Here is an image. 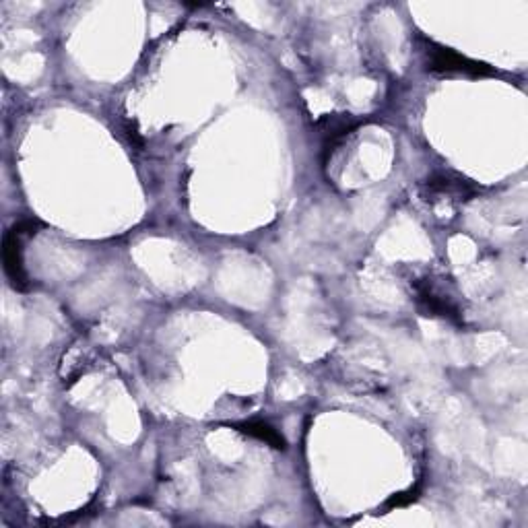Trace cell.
Wrapping results in <instances>:
<instances>
[{"mask_svg": "<svg viewBox=\"0 0 528 528\" xmlns=\"http://www.w3.org/2000/svg\"><path fill=\"white\" fill-rule=\"evenodd\" d=\"M411 289L419 310L425 316L462 324V308L458 304V297L448 287L446 279L436 275H421L411 279Z\"/></svg>", "mask_w": 528, "mask_h": 528, "instance_id": "6da1fadb", "label": "cell"}, {"mask_svg": "<svg viewBox=\"0 0 528 528\" xmlns=\"http://www.w3.org/2000/svg\"><path fill=\"white\" fill-rule=\"evenodd\" d=\"M425 64L427 71L440 73V75H471V77H487L495 71L489 64L473 60L469 56H462L456 50L440 46L432 40H425Z\"/></svg>", "mask_w": 528, "mask_h": 528, "instance_id": "7a4b0ae2", "label": "cell"}, {"mask_svg": "<svg viewBox=\"0 0 528 528\" xmlns=\"http://www.w3.org/2000/svg\"><path fill=\"white\" fill-rule=\"evenodd\" d=\"M475 194H477V186L471 180L450 172L432 176L421 188V196L429 203L436 201L460 203V201H469V198Z\"/></svg>", "mask_w": 528, "mask_h": 528, "instance_id": "3957f363", "label": "cell"}, {"mask_svg": "<svg viewBox=\"0 0 528 528\" xmlns=\"http://www.w3.org/2000/svg\"><path fill=\"white\" fill-rule=\"evenodd\" d=\"M36 221H21L17 223L9 234L5 236V271L7 277L11 279L15 289H27V277L23 271V260H21V238L31 236L33 229H36Z\"/></svg>", "mask_w": 528, "mask_h": 528, "instance_id": "277c9868", "label": "cell"}, {"mask_svg": "<svg viewBox=\"0 0 528 528\" xmlns=\"http://www.w3.org/2000/svg\"><path fill=\"white\" fill-rule=\"evenodd\" d=\"M238 432L254 438V440H260L264 444H269L277 450H283L285 448V440L283 436L277 432V429L269 423H264V421H246V423H238L236 425Z\"/></svg>", "mask_w": 528, "mask_h": 528, "instance_id": "5b68a950", "label": "cell"}, {"mask_svg": "<svg viewBox=\"0 0 528 528\" xmlns=\"http://www.w3.org/2000/svg\"><path fill=\"white\" fill-rule=\"evenodd\" d=\"M415 500V491H409V493H399L394 495V498L388 502V506H407L409 502Z\"/></svg>", "mask_w": 528, "mask_h": 528, "instance_id": "8992f818", "label": "cell"}]
</instances>
